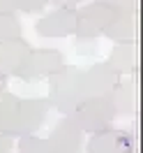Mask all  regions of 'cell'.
I'll return each mask as SVG.
<instances>
[{
    "label": "cell",
    "mask_w": 143,
    "mask_h": 153,
    "mask_svg": "<svg viewBox=\"0 0 143 153\" xmlns=\"http://www.w3.org/2000/svg\"><path fill=\"white\" fill-rule=\"evenodd\" d=\"M111 102H113V109L118 116H134L139 114V76L129 74V79H120L115 88L111 91Z\"/></svg>",
    "instance_id": "cell-11"
},
{
    "label": "cell",
    "mask_w": 143,
    "mask_h": 153,
    "mask_svg": "<svg viewBox=\"0 0 143 153\" xmlns=\"http://www.w3.org/2000/svg\"><path fill=\"white\" fill-rule=\"evenodd\" d=\"M19 95L14 93H2L0 95V132L10 134L16 121V109H19Z\"/></svg>",
    "instance_id": "cell-14"
},
{
    "label": "cell",
    "mask_w": 143,
    "mask_h": 153,
    "mask_svg": "<svg viewBox=\"0 0 143 153\" xmlns=\"http://www.w3.org/2000/svg\"><path fill=\"white\" fill-rule=\"evenodd\" d=\"M122 76L115 72L109 63H92L83 70L81 84H83V95L86 97H99V95H111V91Z\"/></svg>",
    "instance_id": "cell-8"
},
{
    "label": "cell",
    "mask_w": 143,
    "mask_h": 153,
    "mask_svg": "<svg viewBox=\"0 0 143 153\" xmlns=\"http://www.w3.org/2000/svg\"><path fill=\"white\" fill-rule=\"evenodd\" d=\"M104 35L113 44H136L139 42V12H115L109 21Z\"/></svg>",
    "instance_id": "cell-10"
},
{
    "label": "cell",
    "mask_w": 143,
    "mask_h": 153,
    "mask_svg": "<svg viewBox=\"0 0 143 153\" xmlns=\"http://www.w3.org/2000/svg\"><path fill=\"white\" fill-rule=\"evenodd\" d=\"M62 65H65V58L58 49H32L28 58L23 60V65L19 67L16 76L26 84H37L42 79H48Z\"/></svg>",
    "instance_id": "cell-4"
},
{
    "label": "cell",
    "mask_w": 143,
    "mask_h": 153,
    "mask_svg": "<svg viewBox=\"0 0 143 153\" xmlns=\"http://www.w3.org/2000/svg\"><path fill=\"white\" fill-rule=\"evenodd\" d=\"M81 76H83V70L76 65H62L58 72L48 76L46 100L51 102V109H58L65 116H72L76 111V107L86 100Z\"/></svg>",
    "instance_id": "cell-1"
},
{
    "label": "cell",
    "mask_w": 143,
    "mask_h": 153,
    "mask_svg": "<svg viewBox=\"0 0 143 153\" xmlns=\"http://www.w3.org/2000/svg\"><path fill=\"white\" fill-rule=\"evenodd\" d=\"M48 5V0H2V10L16 14H37Z\"/></svg>",
    "instance_id": "cell-16"
},
{
    "label": "cell",
    "mask_w": 143,
    "mask_h": 153,
    "mask_svg": "<svg viewBox=\"0 0 143 153\" xmlns=\"http://www.w3.org/2000/svg\"><path fill=\"white\" fill-rule=\"evenodd\" d=\"M139 149V132H136V116H134L132 130L120 128H106L92 132L86 144L88 153H134Z\"/></svg>",
    "instance_id": "cell-3"
},
{
    "label": "cell",
    "mask_w": 143,
    "mask_h": 153,
    "mask_svg": "<svg viewBox=\"0 0 143 153\" xmlns=\"http://www.w3.org/2000/svg\"><path fill=\"white\" fill-rule=\"evenodd\" d=\"M30 51H32V47L23 37H12L0 42V72H5L7 76H16L19 67L23 65V60L28 58Z\"/></svg>",
    "instance_id": "cell-12"
},
{
    "label": "cell",
    "mask_w": 143,
    "mask_h": 153,
    "mask_svg": "<svg viewBox=\"0 0 143 153\" xmlns=\"http://www.w3.org/2000/svg\"><path fill=\"white\" fill-rule=\"evenodd\" d=\"M48 111H51V102L46 97H23V100H19L16 121H14V128H12L10 137L35 134L44 125Z\"/></svg>",
    "instance_id": "cell-5"
},
{
    "label": "cell",
    "mask_w": 143,
    "mask_h": 153,
    "mask_svg": "<svg viewBox=\"0 0 143 153\" xmlns=\"http://www.w3.org/2000/svg\"><path fill=\"white\" fill-rule=\"evenodd\" d=\"M46 142L53 153H78L83 149V130L78 128L74 116H65L56 123Z\"/></svg>",
    "instance_id": "cell-9"
},
{
    "label": "cell",
    "mask_w": 143,
    "mask_h": 153,
    "mask_svg": "<svg viewBox=\"0 0 143 153\" xmlns=\"http://www.w3.org/2000/svg\"><path fill=\"white\" fill-rule=\"evenodd\" d=\"M92 2H99V5H106L115 12H122V10H129V12H139V0H92Z\"/></svg>",
    "instance_id": "cell-18"
},
{
    "label": "cell",
    "mask_w": 143,
    "mask_h": 153,
    "mask_svg": "<svg viewBox=\"0 0 143 153\" xmlns=\"http://www.w3.org/2000/svg\"><path fill=\"white\" fill-rule=\"evenodd\" d=\"M16 151H19V153H53V149L48 146V142L44 139V137L26 134V137H19Z\"/></svg>",
    "instance_id": "cell-17"
},
{
    "label": "cell",
    "mask_w": 143,
    "mask_h": 153,
    "mask_svg": "<svg viewBox=\"0 0 143 153\" xmlns=\"http://www.w3.org/2000/svg\"><path fill=\"white\" fill-rule=\"evenodd\" d=\"M106 63L120 76L136 74V70H139V42L136 44H115Z\"/></svg>",
    "instance_id": "cell-13"
},
{
    "label": "cell",
    "mask_w": 143,
    "mask_h": 153,
    "mask_svg": "<svg viewBox=\"0 0 143 153\" xmlns=\"http://www.w3.org/2000/svg\"><path fill=\"white\" fill-rule=\"evenodd\" d=\"M39 37L62 39L76 33V10L74 7H56L35 23Z\"/></svg>",
    "instance_id": "cell-7"
},
{
    "label": "cell",
    "mask_w": 143,
    "mask_h": 153,
    "mask_svg": "<svg viewBox=\"0 0 143 153\" xmlns=\"http://www.w3.org/2000/svg\"><path fill=\"white\" fill-rule=\"evenodd\" d=\"M12 37H21V19L16 12L0 10V42Z\"/></svg>",
    "instance_id": "cell-15"
},
{
    "label": "cell",
    "mask_w": 143,
    "mask_h": 153,
    "mask_svg": "<svg viewBox=\"0 0 143 153\" xmlns=\"http://www.w3.org/2000/svg\"><path fill=\"white\" fill-rule=\"evenodd\" d=\"M48 2H53L56 7H74L76 10L81 2H86V0H48Z\"/></svg>",
    "instance_id": "cell-21"
},
{
    "label": "cell",
    "mask_w": 143,
    "mask_h": 153,
    "mask_svg": "<svg viewBox=\"0 0 143 153\" xmlns=\"http://www.w3.org/2000/svg\"><path fill=\"white\" fill-rule=\"evenodd\" d=\"M134 153H136V151H134Z\"/></svg>",
    "instance_id": "cell-24"
},
{
    "label": "cell",
    "mask_w": 143,
    "mask_h": 153,
    "mask_svg": "<svg viewBox=\"0 0 143 153\" xmlns=\"http://www.w3.org/2000/svg\"><path fill=\"white\" fill-rule=\"evenodd\" d=\"M115 10L99 5V2H86L76 7V37L81 39H97L104 35L109 21L113 19Z\"/></svg>",
    "instance_id": "cell-6"
},
{
    "label": "cell",
    "mask_w": 143,
    "mask_h": 153,
    "mask_svg": "<svg viewBox=\"0 0 143 153\" xmlns=\"http://www.w3.org/2000/svg\"><path fill=\"white\" fill-rule=\"evenodd\" d=\"M72 116L83 132L92 134V132H99V130H106V128H113V121L118 114L113 109L111 97L99 95V97H86Z\"/></svg>",
    "instance_id": "cell-2"
},
{
    "label": "cell",
    "mask_w": 143,
    "mask_h": 153,
    "mask_svg": "<svg viewBox=\"0 0 143 153\" xmlns=\"http://www.w3.org/2000/svg\"><path fill=\"white\" fill-rule=\"evenodd\" d=\"M97 49H99V44H97V39H76V51L81 53V56H95Z\"/></svg>",
    "instance_id": "cell-19"
},
{
    "label": "cell",
    "mask_w": 143,
    "mask_h": 153,
    "mask_svg": "<svg viewBox=\"0 0 143 153\" xmlns=\"http://www.w3.org/2000/svg\"><path fill=\"white\" fill-rule=\"evenodd\" d=\"M0 10H2V0H0Z\"/></svg>",
    "instance_id": "cell-23"
},
{
    "label": "cell",
    "mask_w": 143,
    "mask_h": 153,
    "mask_svg": "<svg viewBox=\"0 0 143 153\" xmlns=\"http://www.w3.org/2000/svg\"><path fill=\"white\" fill-rule=\"evenodd\" d=\"M14 151V137L0 132V153H12Z\"/></svg>",
    "instance_id": "cell-20"
},
{
    "label": "cell",
    "mask_w": 143,
    "mask_h": 153,
    "mask_svg": "<svg viewBox=\"0 0 143 153\" xmlns=\"http://www.w3.org/2000/svg\"><path fill=\"white\" fill-rule=\"evenodd\" d=\"M7 86H10V76L5 74V72H0V95L7 93Z\"/></svg>",
    "instance_id": "cell-22"
}]
</instances>
